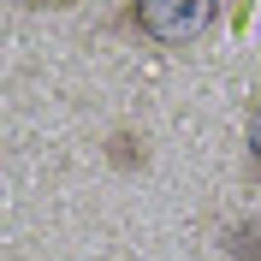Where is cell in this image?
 I'll return each mask as SVG.
<instances>
[{
  "label": "cell",
  "mask_w": 261,
  "mask_h": 261,
  "mask_svg": "<svg viewBox=\"0 0 261 261\" xmlns=\"http://www.w3.org/2000/svg\"><path fill=\"white\" fill-rule=\"evenodd\" d=\"M226 0H130V24L154 48H196L220 24Z\"/></svg>",
  "instance_id": "obj_1"
},
{
  "label": "cell",
  "mask_w": 261,
  "mask_h": 261,
  "mask_svg": "<svg viewBox=\"0 0 261 261\" xmlns=\"http://www.w3.org/2000/svg\"><path fill=\"white\" fill-rule=\"evenodd\" d=\"M244 148H249V166H255V178H261V101L249 107V125H244Z\"/></svg>",
  "instance_id": "obj_2"
},
{
  "label": "cell",
  "mask_w": 261,
  "mask_h": 261,
  "mask_svg": "<svg viewBox=\"0 0 261 261\" xmlns=\"http://www.w3.org/2000/svg\"><path fill=\"white\" fill-rule=\"evenodd\" d=\"M12 6H30V12H65V6H77V0H12Z\"/></svg>",
  "instance_id": "obj_3"
}]
</instances>
